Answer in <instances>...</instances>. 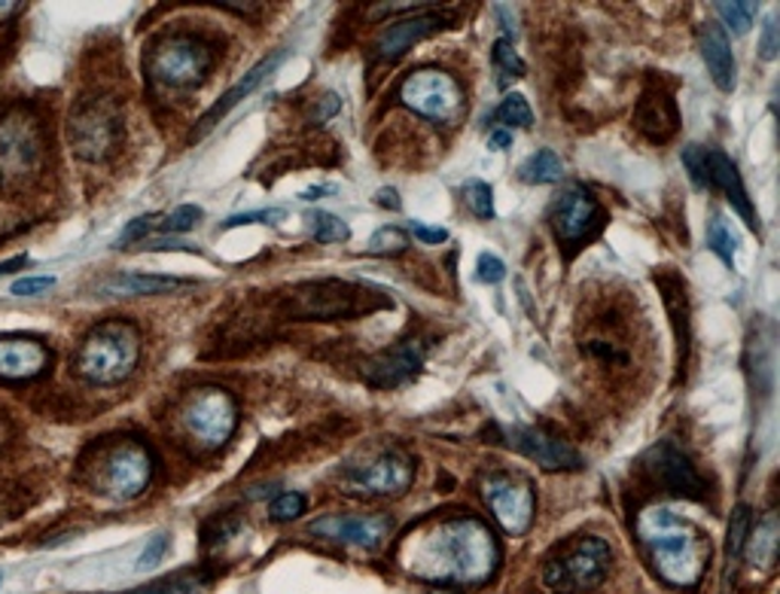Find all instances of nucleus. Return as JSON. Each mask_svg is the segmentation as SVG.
<instances>
[{"label":"nucleus","mask_w":780,"mask_h":594,"mask_svg":"<svg viewBox=\"0 0 780 594\" xmlns=\"http://www.w3.org/2000/svg\"><path fill=\"white\" fill-rule=\"evenodd\" d=\"M394 302L375 287L351 281H308L287 290L284 308L293 321H339L360 317L379 308H391Z\"/></svg>","instance_id":"nucleus-3"},{"label":"nucleus","mask_w":780,"mask_h":594,"mask_svg":"<svg viewBox=\"0 0 780 594\" xmlns=\"http://www.w3.org/2000/svg\"><path fill=\"white\" fill-rule=\"evenodd\" d=\"M638 539L653 570L674 589H696L710 564V539L696 524L671 510L650 506L640 512Z\"/></svg>","instance_id":"nucleus-2"},{"label":"nucleus","mask_w":780,"mask_h":594,"mask_svg":"<svg viewBox=\"0 0 780 594\" xmlns=\"http://www.w3.org/2000/svg\"><path fill=\"white\" fill-rule=\"evenodd\" d=\"M150 247H156V251H177V247H189V244H181V241H171V238H165V241H153ZM193 251V247H189Z\"/></svg>","instance_id":"nucleus-51"},{"label":"nucleus","mask_w":780,"mask_h":594,"mask_svg":"<svg viewBox=\"0 0 780 594\" xmlns=\"http://www.w3.org/2000/svg\"><path fill=\"white\" fill-rule=\"evenodd\" d=\"M399 101L430 123H454L464 114V89L442 68H418L399 85Z\"/></svg>","instance_id":"nucleus-11"},{"label":"nucleus","mask_w":780,"mask_h":594,"mask_svg":"<svg viewBox=\"0 0 780 594\" xmlns=\"http://www.w3.org/2000/svg\"><path fill=\"white\" fill-rule=\"evenodd\" d=\"M138 363H141V333L123 321L95 326L77 351V372L98 387L126 382Z\"/></svg>","instance_id":"nucleus-4"},{"label":"nucleus","mask_w":780,"mask_h":594,"mask_svg":"<svg viewBox=\"0 0 780 594\" xmlns=\"http://www.w3.org/2000/svg\"><path fill=\"white\" fill-rule=\"evenodd\" d=\"M464 201H467V208L476 217H482V220L494 217V189L485 180H467L464 184Z\"/></svg>","instance_id":"nucleus-34"},{"label":"nucleus","mask_w":780,"mask_h":594,"mask_svg":"<svg viewBox=\"0 0 780 594\" xmlns=\"http://www.w3.org/2000/svg\"><path fill=\"white\" fill-rule=\"evenodd\" d=\"M3 424H7V421H3V418H0V433H3Z\"/></svg>","instance_id":"nucleus-52"},{"label":"nucleus","mask_w":780,"mask_h":594,"mask_svg":"<svg viewBox=\"0 0 780 594\" xmlns=\"http://www.w3.org/2000/svg\"><path fill=\"white\" fill-rule=\"evenodd\" d=\"M153 223H156V217H138V220H131V223L123 229V235L114 241L116 251H119V247H128V244H135L138 238H143V235L153 229Z\"/></svg>","instance_id":"nucleus-44"},{"label":"nucleus","mask_w":780,"mask_h":594,"mask_svg":"<svg viewBox=\"0 0 780 594\" xmlns=\"http://www.w3.org/2000/svg\"><path fill=\"white\" fill-rule=\"evenodd\" d=\"M717 13L732 34H747L753 19H756V3H750V0H735V3L723 0V3H717Z\"/></svg>","instance_id":"nucleus-31"},{"label":"nucleus","mask_w":780,"mask_h":594,"mask_svg":"<svg viewBox=\"0 0 780 594\" xmlns=\"http://www.w3.org/2000/svg\"><path fill=\"white\" fill-rule=\"evenodd\" d=\"M181 427L201 452H217L226 445L238 427V403L220 387H205L184 403Z\"/></svg>","instance_id":"nucleus-8"},{"label":"nucleus","mask_w":780,"mask_h":594,"mask_svg":"<svg viewBox=\"0 0 780 594\" xmlns=\"http://www.w3.org/2000/svg\"><path fill=\"white\" fill-rule=\"evenodd\" d=\"M28 266V259L25 256H15V259H7V263H0V275H10V271H19Z\"/></svg>","instance_id":"nucleus-50"},{"label":"nucleus","mask_w":780,"mask_h":594,"mask_svg":"<svg viewBox=\"0 0 780 594\" xmlns=\"http://www.w3.org/2000/svg\"><path fill=\"white\" fill-rule=\"evenodd\" d=\"M53 366V351L34 336H0V382L22 384L40 378Z\"/></svg>","instance_id":"nucleus-18"},{"label":"nucleus","mask_w":780,"mask_h":594,"mask_svg":"<svg viewBox=\"0 0 780 594\" xmlns=\"http://www.w3.org/2000/svg\"><path fill=\"white\" fill-rule=\"evenodd\" d=\"M488 147H491V150H507V147H512V131H507V128H497L494 135L488 138Z\"/></svg>","instance_id":"nucleus-48"},{"label":"nucleus","mask_w":780,"mask_h":594,"mask_svg":"<svg viewBox=\"0 0 780 594\" xmlns=\"http://www.w3.org/2000/svg\"><path fill=\"white\" fill-rule=\"evenodd\" d=\"M701 56H705V65H708V73L713 77L717 89L732 92L738 71H735L729 34L720 25H705V31H701Z\"/></svg>","instance_id":"nucleus-24"},{"label":"nucleus","mask_w":780,"mask_h":594,"mask_svg":"<svg viewBox=\"0 0 780 594\" xmlns=\"http://www.w3.org/2000/svg\"><path fill=\"white\" fill-rule=\"evenodd\" d=\"M750 534V506L741 503L738 510L732 512V524H729V534H725V580L723 589H729V582L735 580L738 573V561L744 555V543Z\"/></svg>","instance_id":"nucleus-27"},{"label":"nucleus","mask_w":780,"mask_h":594,"mask_svg":"<svg viewBox=\"0 0 780 594\" xmlns=\"http://www.w3.org/2000/svg\"><path fill=\"white\" fill-rule=\"evenodd\" d=\"M708 180L723 189L725 198L732 201V208L741 213V220L756 232V229H759V217L753 211V201L750 196H747V189H744L738 165L725 156V153H720V150H708Z\"/></svg>","instance_id":"nucleus-23"},{"label":"nucleus","mask_w":780,"mask_h":594,"mask_svg":"<svg viewBox=\"0 0 780 594\" xmlns=\"http://www.w3.org/2000/svg\"><path fill=\"white\" fill-rule=\"evenodd\" d=\"M406 247H409V238H406V232L397 226H382L372 235L370 244H366V251H370L372 256L403 254Z\"/></svg>","instance_id":"nucleus-35"},{"label":"nucleus","mask_w":780,"mask_h":594,"mask_svg":"<svg viewBox=\"0 0 780 594\" xmlns=\"http://www.w3.org/2000/svg\"><path fill=\"white\" fill-rule=\"evenodd\" d=\"M314 537L329 543H345L357 549H382L387 537L394 534V519L387 515H324L312 522Z\"/></svg>","instance_id":"nucleus-16"},{"label":"nucleus","mask_w":780,"mask_h":594,"mask_svg":"<svg viewBox=\"0 0 780 594\" xmlns=\"http://www.w3.org/2000/svg\"><path fill=\"white\" fill-rule=\"evenodd\" d=\"M305 510H308V500H305V494H299V491H287V494H278L275 500H271L269 515L275 519V522H296V519H302V515H305Z\"/></svg>","instance_id":"nucleus-36"},{"label":"nucleus","mask_w":780,"mask_h":594,"mask_svg":"<svg viewBox=\"0 0 780 594\" xmlns=\"http://www.w3.org/2000/svg\"><path fill=\"white\" fill-rule=\"evenodd\" d=\"M399 564L406 573L445 585H479L494 576L500 564V543L479 519H442L411 531L399 546Z\"/></svg>","instance_id":"nucleus-1"},{"label":"nucleus","mask_w":780,"mask_h":594,"mask_svg":"<svg viewBox=\"0 0 780 594\" xmlns=\"http://www.w3.org/2000/svg\"><path fill=\"white\" fill-rule=\"evenodd\" d=\"M213 46L196 34H168L147 53V77L162 89H196L213 68Z\"/></svg>","instance_id":"nucleus-6"},{"label":"nucleus","mask_w":780,"mask_h":594,"mask_svg":"<svg viewBox=\"0 0 780 594\" xmlns=\"http://www.w3.org/2000/svg\"><path fill=\"white\" fill-rule=\"evenodd\" d=\"M427 345L421 339H409L384 351V354L372 357L370 363L363 366V375L372 387H399L403 382H409L411 375H418V369L424 363Z\"/></svg>","instance_id":"nucleus-19"},{"label":"nucleus","mask_w":780,"mask_h":594,"mask_svg":"<svg viewBox=\"0 0 780 594\" xmlns=\"http://www.w3.org/2000/svg\"><path fill=\"white\" fill-rule=\"evenodd\" d=\"M208 585H211V576H205V573H181L174 580H159L128 594H199Z\"/></svg>","instance_id":"nucleus-29"},{"label":"nucleus","mask_w":780,"mask_h":594,"mask_svg":"<svg viewBox=\"0 0 780 594\" xmlns=\"http://www.w3.org/2000/svg\"><path fill=\"white\" fill-rule=\"evenodd\" d=\"M168 543L171 537L168 534H156V537L147 543V549L141 552V558H138V570H150V567H156L162 558H165V552H168Z\"/></svg>","instance_id":"nucleus-43"},{"label":"nucleus","mask_w":780,"mask_h":594,"mask_svg":"<svg viewBox=\"0 0 780 594\" xmlns=\"http://www.w3.org/2000/svg\"><path fill=\"white\" fill-rule=\"evenodd\" d=\"M643 469L667 494L683 497V500H705L708 494V481L696 467V461L671 439L655 442L653 449L643 454Z\"/></svg>","instance_id":"nucleus-14"},{"label":"nucleus","mask_w":780,"mask_h":594,"mask_svg":"<svg viewBox=\"0 0 780 594\" xmlns=\"http://www.w3.org/2000/svg\"><path fill=\"white\" fill-rule=\"evenodd\" d=\"M312 226H314V238L321 244H339V241L351 238V229L348 223L336 217V213L327 211H312Z\"/></svg>","instance_id":"nucleus-32"},{"label":"nucleus","mask_w":780,"mask_h":594,"mask_svg":"<svg viewBox=\"0 0 780 594\" xmlns=\"http://www.w3.org/2000/svg\"><path fill=\"white\" fill-rule=\"evenodd\" d=\"M409 229H411V235H415V238H421L424 244H442V241H449V229L433 226V223H421V220H411Z\"/></svg>","instance_id":"nucleus-46"},{"label":"nucleus","mask_w":780,"mask_h":594,"mask_svg":"<svg viewBox=\"0 0 780 594\" xmlns=\"http://www.w3.org/2000/svg\"><path fill=\"white\" fill-rule=\"evenodd\" d=\"M339 107H341V98H339V95H336V92H327L324 98H321V101H317V104H314L312 119H314V123H327L329 116L339 114Z\"/></svg>","instance_id":"nucleus-47"},{"label":"nucleus","mask_w":780,"mask_h":594,"mask_svg":"<svg viewBox=\"0 0 780 594\" xmlns=\"http://www.w3.org/2000/svg\"><path fill=\"white\" fill-rule=\"evenodd\" d=\"M519 177H522L525 184H558V180L564 177V165H561V159L555 156L552 150H537V153L519 168Z\"/></svg>","instance_id":"nucleus-28"},{"label":"nucleus","mask_w":780,"mask_h":594,"mask_svg":"<svg viewBox=\"0 0 780 594\" xmlns=\"http://www.w3.org/2000/svg\"><path fill=\"white\" fill-rule=\"evenodd\" d=\"M705 241H708L710 251L720 256L725 266H735V251H738V238L732 235V229H729V223H725L723 213H717V217L710 220L708 235H705Z\"/></svg>","instance_id":"nucleus-30"},{"label":"nucleus","mask_w":780,"mask_h":594,"mask_svg":"<svg viewBox=\"0 0 780 594\" xmlns=\"http://www.w3.org/2000/svg\"><path fill=\"white\" fill-rule=\"evenodd\" d=\"M778 49H780L778 19H775V15H768L766 31H762V40H759V53H762V58H766V61H771V58L778 56Z\"/></svg>","instance_id":"nucleus-45"},{"label":"nucleus","mask_w":780,"mask_h":594,"mask_svg":"<svg viewBox=\"0 0 780 594\" xmlns=\"http://www.w3.org/2000/svg\"><path fill=\"white\" fill-rule=\"evenodd\" d=\"M201 217V208L199 205H177L174 211L162 220V232H189V229H196V223H199Z\"/></svg>","instance_id":"nucleus-37"},{"label":"nucleus","mask_w":780,"mask_h":594,"mask_svg":"<svg viewBox=\"0 0 780 594\" xmlns=\"http://www.w3.org/2000/svg\"><path fill=\"white\" fill-rule=\"evenodd\" d=\"M436 594H454V592H436Z\"/></svg>","instance_id":"nucleus-53"},{"label":"nucleus","mask_w":780,"mask_h":594,"mask_svg":"<svg viewBox=\"0 0 780 594\" xmlns=\"http://www.w3.org/2000/svg\"><path fill=\"white\" fill-rule=\"evenodd\" d=\"M71 135L73 153L85 162H98L114 153L123 141V110L114 98H89L83 101L71 114Z\"/></svg>","instance_id":"nucleus-9"},{"label":"nucleus","mask_w":780,"mask_h":594,"mask_svg":"<svg viewBox=\"0 0 780 594\" xmlns=\"http://www.w3.org/2000/svg\"><path fill=\"white\" fill-rule=\"evenodd\" d=\"M613 552L601 537H580L570 543L564 552L546 561L543 567V582L555 594H582L597 589L610 576Z\"/></svg>","instance_id":"nucleus-7"},{"label":"nucleus","mask_w":780,"mask_h":594,"mask_svg":"<svg viewBox=\"0 0 780 594\" xmlns=\"http://www.w3.org/2000/svg\"><path fill=\"white\" fill-rule=\"evenodd\" d=\"M53 287H56V278H53V275H31V278H15L10 293H13V296H40V293L53 290Z\"/></svg>","instance_id":"nucleus-41"},{"label":"nucleus","mask_w":780,"mask_h":594,"mask_svg":"<svg viewBox=\"0 0 780 594\" xmlns=\"http://www.w3.org/2000/svg\"><path fill=\"white\" fill-rule=\"evenodd\" d=\"M445 25H449V19H442V15H411V19H403V22H397V25H391V28L379 34L375 56L384 58V61L406 56L415 43H421L424 37H430L433 31H442Z\"/></svg>","instance_id":"nucleus-22"},{"label":"nucleus","mask_w":780,"mask_h":594,"mask_svg":"<svg viewBox=\"0 0 780 594\" xmlns=\"http://www.w3.org/2000/svg\"><path fill=\"white\" fill-rule=\"evenodd\" d=\"M552 220L555 238L568 251L570 256L580 251L589 238H595L601 226H604V208L589 189L582 184H568L552 201Z\"/></svg>","instance_id":"nucleus-12"},{"label":"nucleus","mask_w":780,"mask_h":594,"mask_svg":"<svg viewBox=\"0 0 780 594\" xmlns=\"http://www.w3.org/2000/svg\"><path fill=\"white\" fill-rule=\"evenodd\" d=\"M482 497L497 524L507 534L522 537L531 531L534 515H537V491L531 481L512 476V473H491L482 481Z\"/></svg>","instance_id":"nucleus-13"},{"label":"nucleus","mask_w":780,"mask_h":594,"mask_svg":"<svg viewBox=\"0 0 780 594\" xmlns=\"http://www.w3.org/2000/svg\"><path fill=\"white\" fill-rule=\"evenodd\" d=\"M778 546H780L778 515L768 512L766 519L756 524L753 537H747V543H744V552H747V561H750L753 567H759L762 573H771L775 564H778Z\"/></svg>","instance_id":"nucleus-26"},{"label":"nucleus","mask_w":780,"mask_h":594,"mask_svg":"<svg viewBox=\"0 0 780 594\" xmlns=\"http://www.w3.org/2000/svg\"><path fill=\"white\" fill-rule=\"evenodd\" d=\"M153 469L156 464H153L150 449L141 442L123 439L119 445L101 454L95 485H98L101 494H107L110 500H135L150 488Z\"/></svg>","instance_id":"nucleus-10"},{"label":"nucleus","mask_w":780,"mask_h":594,"mask_svg":"<svg viewBox=\"0 0 780 594\" xmlns=\"http://www.w3.org/2000/svg\"><path fill=\"white\" fill-rule=\"evenodd\" d=\"M476 278L485 283H500L503 278H507V266H503V259L497 254H482L479 256V263H476Z\"/></svg>","instance_id":"nucleus-42"},{"label":"nucleus","mask_w":780,"mask_h":594,"mask_svg":"<svg viewBox=\"0 0 780 594\" xmlns=\"http://www.w3.org/2000/svg\"><path fill=\"white\" fill-rule=\"evenodd\" d=\"M284 58H287V49H278V53H271V56L263 58L256 68H251V73H247L244 80H238V85H232L226 95H223V98H217V104H213L211 110L201 116L193 138H196V141H201V138H205V135H208V131H211V128L220 123V119H226V116L232 114V110H235V107H238V104L247 98V95H254L256 89L266 83L271 73L284 65Z\"/></svg>","instance_id":"nucleus-21"},{"label":"nucleus","mask_w":780,"mask_h":594,"mask_svg":"<svg viewBox=\"0 0 780 594\" xmlns=\"http://www.w3.org/2000/svg\"><path fill=\"white\" fill-rule=\"evenodd\" d=\"M503 442L510 445L512 452H519L546 473H568V469L582 467V457L577 454V449H570L564 439L552 436L539 427H507Z\"/></svg>","instance_id":"nucleus-15"},{"label":"nucleus","mask_w":780,"mask_h":594,"mask_svg":"<svg viewBox=\"0 0 780 594\" xmlns=\"http://www.w3.org/2000/svg\"><path fill=\"white\" fill-rule=\"evenodd\" d=\"M46 162V138L40 119L28 107H13L0 116V189H22L40 174Z\"/></svg>","instance_id":"nucleus-5"},{"label":"nucleus","mask_w":780,"mask_h":594,"mask_svg":"<svg viewBox=\"0 0 780 594\" xmlns=\"http://www.w3.org/2000/svg\"><path fill=\"white\" fill-rule=\"evenodd\" d=\"M287 213L281 208H263V211H247V213H235L229 217L223 229H235V226H254V223H266V226H278L284 220Z\"/></svg>","instance_id":"nucleus-39"},{"label":"nucleus","mask_w":780,"mask_h":594,"mask_svg":"<svg viewBox=\"0 0 780 594\" xmlns=\"http://www.w3.org/2000/svg\"><path fill=\"white\" fill-rule=\"evenodd\" d=\"M497 119H500V123H507V126H512V128H527L531 123H534V114H531V104H527L525 95L512 92V95H507V98L500 101V107H497Z\"/></svg>","instance_id":"nucleus-33"},{"label":"nucleus","mask_w":780,"mask_h":594,"mask_svg":"<svg viewBox=\"0 0 780 594\" xmlns=\"http://www.w3.org/2000/svg\"><path fill=\"white\" fill-rule=\"evenodd\" d=\"M189 287V281L184 278H174V275H116L107 283H101V293L104 296H159V293H174V290H184Z\"/></svg>","instance_id":"nucleus-25"},{"label":"nucleus","mask_w":780,"mask_h":594,"mask_svg":"<svg viewBox=\"0 0 780 594\" xmlns=\"http://www.w3.org/2000/svg\"><path fill=\"white\" fill-rule=\"evenodd\" d=\"M375 201H379L382 208H394V211H397V208H399V193H397V189H391V186H384L382 193L375 196Z\"/></svg>","instance_id":"nucleus-49"},{"label":"nucleus","mask_w":780,"mask_h":594,"mask_svg":"<svg viewBox=\"0 0 780 594\" xmlns=\"http://www.w3.org/2000/svg\"><path fill=\"white\" fill-rule=\"evenodd\" d=\"M635 126H638L640 135L650 138V141H671V138L677 135V128H680V114H677L674 95L665 92L662 85H650V89L640 95L638 107H635Z\"/></svg>","instance_id":"nucleus-20"},{"label":"nucleus","mask_w":780,"mask_h":594,"mask_svg":"<svg viewBox=\"0 0 780 594\" xmlns=\"http://www.w3.org/2000/svg\"><path fill=\"white\" fill-rule=\"evenodd\" d=\"M683 165H686V171H689V180L698 186V189H705V186H710L708 180V150H701L698 143H692V147H686L683 150Z\"/></svg>","instance_id":"nucleus-38"},{"label":"nucleus","mask_w":780,"mask_h":594,"mask_svg":"<svg viewBox=\"0 0 780 594\" xmlns=\"http://www.w3.org/2000/svg\"><path fill=\"white\" fill-rule=\"evenodd\" d=\"M415 481V464L409 454L403 452H384L382 457H375L370 467L360 469L351 476L348 488L354 494L370 497H399L406 494Z\"/></svg>","instance_id":"nucleus-17"},{"label":"nucleus","mask_w":780,"mask_h":594,"mask_svg":"<svg viewBox=\"0 0 780 594\" xmlns=\"http://www.w3.org/2000/svg\"><path fill=\"white\" fill-rule=\"evenodd\" d=\"M494 65L503 71V77H525V61L507 40L494 43Z\"/></svg>","instance_id":"nucleus-40"}]
</instances>
